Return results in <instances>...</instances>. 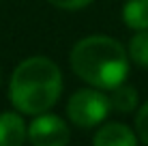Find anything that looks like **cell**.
Returning a JSON list of instances; mask_svg holds the SVG:
<instances>
[{
	"instance_id": "cell-1",
	"label": "cell",
	"mask_w": 148,
	"mask_h": 146,
	"mask_svg": "<svg viewBox=\"0 0 148 146\" xmlns=\"http://www.w3.org/2000/svg\"><path fill=\"white\" fill-rule=\"evenodd\" d=\"M62 93V73L54 60L30 56L15 67L9 82V99L22 114L49 112Z\"/></svg>"
},
{
	"instance_id": "cell-2",
	"label": "cell",
	"mask_w": 148,
	"mask_h": 146,
	"mask_svg": "<svg viewBox=\"0 0 148 146\" xmlns=\"http://www.w3.org/2000/svg\"><path fill=\"white\" fill-rule=\"evenodd\" d=\"M71 69L77 77L101 90H112L129 73V52L112 37L92 34L71 49Z\"/></svg>"
},
{
	"instance_id": "cell-3",
	"label": "cell",
	"mask_w": 148,
	"mask_h": 146,
	"mask_svg": "<svg viewBox=\"0 0 148 146\" xmlns=\"http://www.w3.org/2000/svg\"><path fill=\"white\" fill-rule=\"evenodd\" d=\"M110 99L101 88H82L73 93L67 101V116L79 129H92L110 114Z\"/></svg>"
},
{
	"instance_id": "cell-4",
	"label": "cell",
	"mask_w": 148,
	"mask_h": 146,
	"mask_svg": "<svg viewBox=\"0 0 148 146\" xmlns=\"http://www.w3.org/2000/svg\"><path fill=\"white\" fill-rule=\"evenodd\" d=\"M71 138L69 127L56 114H37V118L28 125V142L34 146H62Z\"/></svg>"
},
{
	"instance_id": "cell-5",
	"label": "cell",
	"mask_w": 148,
	"mask_h": 146,
	"mask_svg": "<svg viewBox=\"0 0 148 146\" xmlns=\"http://www.w3.org/2000/svg\"><path fill=\"white\" fill-rule=\"evenodd\" d=\"M92 142L95 146H135L137 133H133L122 123H110L95 133Z\"/></svg>"
},
{
	"instance_id": "cell-6",
	"label": "cell",
	"mask_w": 148,
	"mask_h": 146,
	"mask_svg": "<svg viewBox=\"0 0 148 146\" xmlns=\"http://www.w3.org/2000/svg\"><path fill=\"white\" fill-rule=\"evenodd\" d=\"M28 140V127L19 114H0V146H22Z\"/></svg>"
},
{
	"instance_id": "cell-7",
	"label": "cell",
	"mask_w": 148,
	"mask_h": 146,
	"mask_svg": "<svg viewBox=\"0 0 148 146\" xmlns=\"http://www.w3.org/2000/svg\"><path fill=\"white\" fill-rule=\"evenodd\" d=\"M110 108L120 114H129L137 108V90L133 86H127L125 82L110 90Z\"/></svg>"
},
{
	"instance_id": "cell-8",
	"label": "cell",
	"mask_w": 148,
	"mask_h": 146,
	"mask_svg": "<svg viewBox=\"0 0 148 146\" xmlns=\"http://www.w3.org/2000/svg\"><path fill=\"white\" fill-rule=\"evenodd\" d=\"M122 19L133 30L148 28V0H129L122 9Z\"/></svg>"
},
{
	"instance_id": "cell-9",
	"label": "cell",
	"mask_w": 148,
	"mask_h": 146,
	"mask_svg": "<svg viewBox=\"0 0 148 146\" xmlns=\"http://www.w3.org/2000/svg\"><path fill=\"white\" fill-rule=\"evenodd\" d=\"M129 60H133L140 67H148V28L135 30V34L129 41Z\"/></svg>"
},
{
	"instance_id": "cell-10",
	"label": "cell",
	"mask_w": 148,
	"mask_h": 146,
	"mask_svg": "<svg viewBox=\"0 0 148 146\" xmlns=\"http://www.w3.org/2000/svg\"><path fill=\"white\" fill-rule=\"evenodd\" d=\"M135 133L140 142L148 144V101L137 110L135 114Z\"/></svg>"
},
{
	"instance_id": "cell-11",
	"label": "cell",
	"mask_w": 148,
	"mask_h": 146,
	"mask_svg": "<svg viewBox=\"0 0 148 146\" xmlns=\"http://www.w3.org/2000/svg\"><path fill=\"white\" fill-rule=\"evenodd\" d=\"M49 4H54L56 9H64V11H77L84 9L86 4H90L92 0H47Z\"/></svg>"
}]
</instances>
